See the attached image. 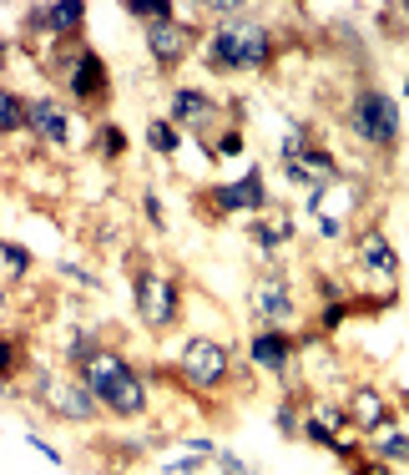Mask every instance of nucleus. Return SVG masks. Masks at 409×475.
<instances>
[{
    "instance_id": "f257e3e1",
    "label": "nucleus",
    "mask_w": 409,
    "mask_h": 475,
    "mask_svg": "<svg viewBox=\"0 0 409 475\" xmlns=\"http://www.w3.org/2000/svg\"><path fill=\"white\" fill-rule=\"evenodd\" d=\"M203 56L207 71H218V77H258V71H273L278 61V31L263 26L258 15L223 21V26L203 31Z\"/></svg>"
},
{
    "instance_id": "f03ea898",
    "label": "nucleus",
    "mask_w": 409,
    "mask_h": 475,
    "mask_svg": "<svg viewBox=\"0 0 409 475\" xmlns=\"http://www.w3.org/2000/svg\"><path fill=\"white\" fill-rule=\"evenodd\" d=\"M77 379L96 395V405H102V415H112V420H141V415L152 410V395H147V374L137 370V364L122 354V349L106 344L96 360H86L77 370Z\"/></svg>"
},
{
    "instance_id": "7ed1b4c3",
    "label": "nucleus",
    "mask_w": 409,
    "mask_h": 475,
    "mask_svg": "<svg viewBox=\"0 0 409 475\" xmlns=\"http://www.w3.org/2000/svg\"><path fill=\"white\" fill-rule=\"evenodd\" d=\"M46 66H51V77L61 81V91H66L77 106H86V112H102V106L112 102V66L102 61V51H91L86 41L51 51V56H46Z\"/></svg>"
},
{
    "instance_id": "20e7f679",
    "label": "nucleus",
    "mask_w": 409,
    "mask_h": 475,
    "mask_svg": "<svg viewBox=\"0 0 409 475\" xmlns=\"http://www.w3.org/2000/svg\"><path fill=\"white\" fill-rule=\"evenodd\" d=\"M349 132H354V142L359 147H369V152H395L399 132H404L399 102L384 87L364 81V87L354 91V102H349Z\"/></svg>"
},
{
    "instance_id": "39448f33",
    "label": "nucleus",
    "mask_w": 409,
    "mask_h": 475,
    "mask_svg": "<svg viewBox=\"0 0 409 475\" xmlns=\"http://www.w3.org/2000/svg\"><path fill=\"white\" fill-rule=\"evenodd\" d=\"M232 370H238L232 349L223 344V339L197 334V339H187V344H182V354L172 360V370H167V374H172L187 395H218V389H228Z\"/></svg>"
},
{
    "instance_id": "423d86ee",
    "label": "nucleus",
    "mask_w": 409,
    "mask_h": 475,
    "mask_svg": "<svg viewBox=\"0 0 409 475\" xmlns=\"http://www.w3.org/2000/svg\"><path fill=\"white\" fill-rule=\"evenodd\" d=\"M132 298H137V319L152 329V334H167L182 324V279L167 269H152L141 263L132 273Z\"/></svg>"
},
{
    "instance_id": "0eeeda50",
    "label": "nucleus",
    "mask_w": 409,
    "mask_h": 475,
    "mask_svg": "<svg viewBox=\"0 0 409 475\" xmlns=\"http://www.w3.org/2000/svg\"><path fill=\"white\" fill-rule=\"evenodd\" d=\"M203 207L213 213V218H258V213H268L273 207V193H268V178H263V168H248L243 178L232 182H213L203 193Z\"/></svg>"
},
{
    "instance_id": "6e6552de",
    "label": "nucleus",
    "mask_w": 409,
    "mask_h": 475,
    "mask_svg": "<svg viewBox=\"0 0 409 475\" xmlns=\"http://www.w3.org/2000/svg\"><path fill=\"white\" fill-rule=\"evenodd\" d=\"M36 405H41V410H51L56 420H66V425L102 420L96 395H91V389L81 385L71 370H66V374H36Z\"/></svg>"
},
{
    "instance_id": "1a4fd4ad",
    "label": "nucleus",
    "mask_w": 409,
    "mask_h": 475,
    "mask_svg": "<svg viewBox=\"0 0 409 475\" xmlns=\"http://www.w3.org/2000/svg\"><path fill=\"white\" fill-rule=\"evenodd\" d=\"M248 308H253L258 329H294L298 319V298H294V279L283 269H263L248 288Z\"/></svg>"
},
{
    "instance_id": "9d476101",
    "label": "nucleus",
    "mask_w": 409,
    "mask_h": 475,
    "mask_svg": "<svg viewBox=\"0 0 409 475\" xmlns=\"http://www.w3.org/2000/svg\"><path fill=\"white\" fill-rule=\"evenodd\" d=\"M81 31H86V5H31L26 11V41H46V56L61 51V46H77Z\"/></svg>"
},
{
    "instance_id": "9b49d317",
    "label": "nucleus",
    "mask_w": 409,
    "mask_h": 475,
    "mask_svg": "<svg viewBox=\"0 0 409 475\" xmlns=\"http://www.w3.org/2000/svg\"><path fill=\"white\" fill-rule=\"evenodd\" d=\"M248 364L258 374H273V379H294V364H298V334L294 329H253L248 339Z\"/></svg>"
},
{
    "instance_id": "f8f14e48",
    "label": "nucleus",
    "mask_w": 409,
    "mask_h": 475,
    "mask_svg": "<svg viewBox=\"0 0 409 475\" xmlns=\"http://www.w3.org/2000/svg\"><path fill=\"white\" fill-rule=\"evenodd\" d=\"M197 36H203V31L187 26V21H182V11H177V21H157V26L141 31V41H147V56H152L157 71H177V66L187 61L192 51H197Z\"/></svg>"
},
{
    "instance_id": "ddd939ff",
    "label": "nucleus",
    "mask_w": 409,
    "mask_h": 475,
    "mask_svg": "<svg viewBox=\"0 0 409 475\" xmlns=\"http://www.w3.org/2000/svg\"><path fill=\"white\" fill-rule=\"evenodd\" d=\"M218 96L207 87H172V96H167V122L177 132H197V142L207 147V127L218 122Z\"/></svg>"
},
{
    "instance_id": "4468645a",
    "label": "nucleus",
    "mask_w": 409,
    "mask_h": 475,
    "mask_svg": "<svg viewBox=\"0 0 409 475\" xmlns=\"http://www.w3.org/2000/svg\"><path fill=\"white\" fill-rule=\"evenodd\" d=\"M26 132L41 147H71V112L56 96H26Z\"/></svg>"
},
{
    "instance_id": "2eb2a0df",
    "label": "nucleus",
    "mask_w": 409,
    "mask_h": 475,
    "mask_svg": "<svg viewBox=\"0 0 409 475\" xmlns=\"http://www.w3.org/2000/svg\"><path fill=\"white\" fill-rule=\"evenodd\" d=\"M344 410H349V430H354L359 440H369L374 430H384V425H395V405H389V399H384V389H374V385H359V389H349Z\"/></svg>"
},
{
    "instance_id": "dca6fc26",
    "label": "nucleus",
    "mask_w": 409,
    "mask_h": 475,
    "mask_svg": "<svg viewBox=\"0 0 409 475\" xmlns=\"http://www.w3.org/2000/svg\"><path fill=\"white\" fill-rule=\"evenodd\" d=\"M354 258H359V269L369 273V279H379V283H389V288H395V279H399V253L389 248V238H384L379 228L354 233Z\"/></svg>"
},
{
    "instance_id": "f3484780",
    "label": "nucleus",
    "mask_w": 409,
    "mask_h": 475,
    "mask_svg": "<svg viewBox=\"0 0 409 475\" xmlns=\"http://www.w3.org/2000/svg\"><path fill=\"white\" fill-rule=\"evenodd\" d=\"M248 238H253V248L263 258H278L283 248L294 243V218L288 213H258V218H248Z\"/></svg>"
},
{
    "instance_id": "a211bd4d",
    "label": "nucleus",
    "mask_w": 409,
    "mask_h": 475,
    "mask_svg": "<svg viewBox=\"0 0 409 475\" xmlns=\"http://www.w3.org/2000/svg\"><path fill=\"white\" fill-rule=\"evenodd\" d=\"M364 455H374V461L384 465H409V430H399V425H384V430H374L369 440H364Z\"/></svg>"
},
{
    "instance_id": "6ab92c4d",
    "label": "nucleus",
    "mask_w": 409,
    "mask_h": 475,
    "mask_svg": "<svg viewBox=\"0 0 409 475\" xmlns=\"http://www.w3.org/2000/svg\"><path fill=\"white\" fill-rule=\"evenodd\" d=\"M0 269H5L11 283H26L36 273V253L26 243H15V238H0Z\"/></svg>"
},
{
    "instance_id": "aec40b11",
    "label": "nucleus",
    "mask_w": 409,
    "mask_h": 475,
    "mask_svg": "<svg viewBox=\"0 0 409 475\" xmlns=\"http://www.w3.org/2000/svg\"><path fill=\"white\" fill-rule=\"evenodd\" d=\"M102 349H106V344H102V334H91V329H71V339H66V354H61V364H66L71 374H77L81 364H86V360H96Z\"/></svg>"
},
{
    "instance_id": "412c9836",
    "label": "nucleus",
    "mask_w": 409,
    "mask_h": 475,
    "mask_svg": "<svg viewBox=\"0 0 409 475\" xmlns=\"http://www.w3.org/2000/svg\"><path fill=\"white\" fill-rule=\"evenodd\" d=\"M26 132V96L0 81V137H21Z\"/></svg>"
},
{
    "instance_id": "4be33fe9",
    "label": "nucleus",
    "mask_w": 409,
    "mask_h": 475,
    "mask_svg": "<svg viewBox=\"0 0 409 475\" xmlns=\"http://www.w3.org/2000/svg\"><path fill=\"white\" fill-rule=\"evenodd\" d=\"M147 147H152V157H177L182 152V132L167 122V116H152L147 122Z\"/></svg>"
},
{
    "instance_id": "5701e85b",
    "label": "nucleus",
    "mask_w": 409,
    "mask_h": 475,
    "mask_svg": "<svg viewBox=\"0 0 409 475\" xmlns=\"http://www.w3.org/2000/svg\"><path fill=\"white\" fill-rule=\"evenodd\" d=\"M91 152L102 157V162H122L127 157V132L116 127V122H102L96 137H91Z\"/></svg>"
},
{
    "instance_id": "b1692460",
    "label": "nucleus",
    "mask_w": 409,
    "mask_h": 475,
    "mask_svg": "<svg viewBox=\"0 0 409 475\" xmlns=\"http://www.w3.org/2000/svg\"><path fill=\"white\" fill-rule=\"evenodd\" d=\"M308 405V415L329 430V435H344L349 430V410H344V399H304Z\"/></svg>"
},
{
    "instance_id": "393cba45",
    "label": "nucleus",
    "mask_w": 409,
    "mask_h": 475,
    "mask_svg": "<svg viewBox=\"0 0 409 475\" xmlns=\"http://www.w3.org/2000/svg\"><path fill=\"white\" fill-rule=\"evenodd\" d=\"M26 349H21V339L15 334H0V385H11V379H21L26 374Z\"/></svg>"
},
{
    "instance_id": "a878e982",
    "label": "nucleus",
    "mask_w": 409,
    "mask_h": 475,
    "mask_svg": "<svg viewBox=\"0 0 409 475\" xmlns=\"http://www.w3.org/2000/svg\"><path fill=\"white\" fill-rule=\"evenodd\" d=\"M122 11H127L132 21H141V26H157V21H177V5H172V0H127Z\"/></svg>"
},
{
    "instance_id": "bb28decb",
    "label": "nucleus",
    "mask_w": 409,
    "mask_h": 475,
    "mask_svg": "<svg viewBox=\"0 0 409 475\" xmlns=\"http://www.w3.org/2000/svg\"><path fill=\"white\" fill-rule=\"evenodd\" d=\"M349 314H354V298H344V304H319V319H314V334L319 339H329V334H339L349 324Z\"/></svg>"
},
{
    "instance_id": "cd10ccee",
    "label": "nucleus",
    "mask_w": 409,
    "mask_h": 475,
    "mask_svg": "<svg viewBox=\"0 0 409 475\" xmlns=\"http://www.w3.org/2000/svg\"><path fill=\"white\" fill-rule=\"evenodd\" d=\"M308 142H314V127H308V122H288V132H283V142H278V168L283 162H298Z\"/></svg>"
},
{
    "instance_id": "c85d7f7f",
    "label": "nucleus",
    "mask_w": 409,
    "mask_h": 475,
    "mask_svg": "<svg viewBox=\"0 0 409 475\" xmlns=\"http://www.w3.org/2000/svg\"><path fill=\"white\" fill-rule=\"evenodd\" d=\"M273 425H278L283 440H298V425H304V399H298V395H283L278 410H273Z\"/></svg>"
},
{
    "instance_id": "c756f323",
    "label": "nucleus",
    "mask_w": 409,
    "mask_h": 475,
    "mask_svg": "<svg viewBox=\"0 0 409 475\" xmlns=\"http://www.w3.org/2000/svg\"><path fill=\"white\" fill-rule=\"evenodd\" d=\"M243 147H248V142H243V132L232 127V132H223L218 142H207V147H203V157H207V162H223V157H243Z\"/></svg>"
},
{
    "instance_id": "7c9ffc66",
    "label": "nucleus",
    "mask_w": 409,
    "mask_h": 475,
    "mask_svg": "<svg viewBox=\"0 0 409 475\" xmlns=\"http://www.w3.org/2000/svg\"><path fill=\"white\" fill-rule=\"evenodd\" d=\"M314 294H319V304H344L349 288H344V279H333V273H319V279H314Z\"/></svg>"
},
{
    "instance_id": "2f4dec72",
    "label": "nucleus",
    "mask_w": 409,
    "mask_h": 475,
    "mask_svg": "<svg viewBox=\"0 0 409 475\" xmlns=\"http://www.w3.org/2000/svg\"><path fill=\"white\" fill-rule=\"evenodd\" d=\"M329 455H333V461H344V465H354L359 455H364V440H354V435H349V430H344V435H333Z\"/></svg>"
},
{
    "instance_id": "473e14b6",
    "label": "nucleus",
    "mask_w": 409,
    "mask_h": 475,
    "mask_svg": "<svg viewBox=\"0 0 409 475\" xmlns=\"http://www.w3.org/2000/svg\"><path fill=\"white\" fill-rule=\"evenodd\" d=\"M141 213H147V223H152V233H167V213H162V197H157L152 187L141 193Z\"/></svg>"
},
{
    "instance_id": "72a5a7b5",
    "label": "nucleus",
    "mask_w": 409,
    "mask_h": 475,
    "mask_svg": "<svg viewBox=\"0 0 409 475\" xmlns=\"http://www.w3.org/2000/svg\"><path fill=\"white\" fill-rule=\"evenodd\" d=\"M213 465H218L223 475H253V465L238 461V455H232V450H223V445H218V455H213Z\"/></svg>"
},
{
    "instance_id": "f704fd0d",
    "label": "nucleus",
    "mask_w": 409,
    "mask_h": 475,
    "mask_svg": "<svg viewBox=\"0 0 409 475\" xmlns=\"http://www.w3.org/2000/svg\"><path fill=\"white\" fill-rule=\"evenodd\" d=\"M182 445H187V455H203V461L218 455V440H207V435H182Z\"/></svg>"
},
{
    "instance_id": "c9c22d12",
    "label": "nucleus",
    "mask_w": 409,
    "mask_h": 475,
    "mask_svg": "<svg viewBox=\"0 0 409 475\" xmlns=\"http://www.w3.org/2000/svg\"><path fill=\"white\" fill-rule=\"evenodd\" d=\"M354 475H395V465H384V461H374V455H359L354 465H349Z\"/></svg>"
},
{
    "instance_id": "e433bc0d",
    "label": "nucleus",
    "mask_w": 409,
    "mask_h": 475,
    "mask_svg": "<svg viewBox=\"0 0 409 475\" xmlns=\"http://www.w3.org/2000/svg\"><path fill=\"white\" fill-rule=\"evenodd\" d=\"M203 455H187V461H172V465H162V475H203Z\"/></svg>"
},
{
    "instance_id": "4c0bfd02",
    "label": "nucleus",
    "mask_w": 409,
    "mask_h": 475,
    "mask_svg": "<svg viewBox=\"0 0 409 475\" xmlns=\"http://www.w3.org/2000/svg\"><path fill=\"white\" fill-rule=\"evenodd\" d=\"M61 273H66V279H71V283H81V288H91V294H96V288H102V283L91 279V273L81 269V263H61Z\"/></svg>"
},
{
    "instance_id": "58836bf2",
    "label": "nucleus",
    "mask_w": 409,
    "mask_h": 475,
    "mask_svg": "<svg viewBox=\"0 0 409 475\" xmlns=\"http://www.w3.org/2000/svg\"><path fill=\"white\" fill-rule=\"evenodd\" d=\"M26 445H31V450H36V455H46V461H51V465H61V450H56V445H51V440H41V435H36V430H31V435H26Z\"/></svg>"
},
{
    "instance_id": "ea45409f",
    "label": "nucleus",
    "mask_w": 409,
    "mask_h": 475,
    "mask_svg": "<svg viewBox=\"0 0 409 475\" xmlns=\"http://www.w3.org/2000/svg\"><path fill=\"white\" fill-rule=\"evenodd\" d=\"M339 233H344V218H333V213H319V238H323V243H333Z\"/></svg>"
},
{
    "instance_id": "a19ab883",
    "label": "nucleus",
    "mask_w": 409,
    "mask_h": 475,
    "mask_svg": "<svg viewBox=\"0 0 409 475\" xmlns=\"http://www.w3.org/2000/svg\"><path fill=\"white\" fill-rule=\"evenodd\" d=\"M11 66V36H0V71Z\"/></svg>"
},
{
    "instance_id": "79ce46f5",
    "label": "nucleus",
    "mask_w": 409,
    "mask_h": 475,
    "mask_svg": "<svg viewBox=\"0 0 409 475\" xmlns=\"http://www.w3.org/2000/svg\"><path fill=\"white\" fill-rule=\"evenodd\" d=\"M5 319H11V304H5V288H0V334H5Z\"/></svg>"
},
{
    "instance_id": "37998d69",
    "label": "nucleus",
    "mask_w": 409,
    "mask_h": 475,
    "mask_svg": "<svg viewBox=\"0 0 409 475\" xmlns=\"http://www.w3.org/2000/svg\"><path fill=\"white\" fill-rule=\"evenodd\" d=\"M399 405H404V415H409V389H404V395H399Z\"/></svg>"
},
{
    "instance_id": "c03bdc74",
    "label": "nucleus",
    "mask_w": 409,
    "mask_h": 475,
    "mask_svg": "<svg viewBox=\"0 0 409 475\" xmlns=\"http://www.w3.org/2000/svg\"><path fill=\"white\" fill-rule=\"evenodd\" d=\"M404 96H409V77H404Z\"/></svg>"
},
{
    "instance_id": "a18cd8bd",
    "label": "nucleus",
    "mask_w": 409,
    "mask_h": 475,
    "mask_svg": "<svg viewBox=\"0 0 409 475\" xmlns=\"http://www.w3.org/2000/svg\"><path fill=\"white\" fill-rule=\"evenodd\" d=\"M404 21H409V5H404Z\"/></svg>"
}]
</instances>
